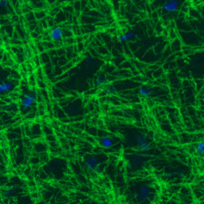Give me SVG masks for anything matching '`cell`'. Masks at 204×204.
Masks as SVG:
<instances>
[{
  "instance_id": "1",
  "label": "cell",
  "mask_w": 204,
  "mask_h": 204,
  "mask_svg": "<svg viewBox=\"0 0 204 204\" xmlns=\"http://www.w3.org/2000/svg\"><path fill=\"white\" fill-rule=\"evenodd\" d=\"M151 195V190L148 186H141L137 192L138 199L141 202H146L148 201Z\"/></svg>"
},
{
  "instance_id": "2",
  "label": "cell",
  "mask_w": 204,
  "mask_h": 204,
  "mask_svg": "<svg viewBox=\"0 0 204 204\" xmlns=\"http://www.w3.org/2000/svg\"><path fill=\"white\" fill-rule=\"evenodd\" d=\"M37 97L34 94H27L25 95L22 99V108L24 110H26L31 107V105L34 103Z\"/></svg>"
},
{
  "instance_id": "3",
  "label": "cell",
  "mask_w": 204,
  "mask_h": 204,
  "mask_svg": "<svg viewBox=\"0 0 204 204\" xmlns=\"http://www.w3.org/2000/svg\"><path fill=\"white\" fill-rule=\"evenodd\" d=\"M178 1H166L163 4V10L170 12V11H175L178 7Z\"/></svg>"
},
{
  "instance_id": "4",
  "label": "cell",
  "mask_w": 204,
  "mask_h": 204,
  "mask_svg": "<svg viewBox=\"0 0 204 204\" xmlns=\"http://www.w3.org/2000/svg\"><path fill=\"white\" fill-rule=\"evenodd\" d=\"M86 166L88 170L90 171H96L99 166V161L97 158L95 157H91L87 160L86 162Z\"/></svg>"
},
{
  "instance_id": "5",
  "label": "cell",
  "mask_w": 204,
  "mask_h": 204,
  "mask_svg": "<svg viewBox=\"0 0 204 204\" xmlns=\"http://www.w3.org/2000/svg\"><path fill=\"white\" fill-rule=\"evenodd\" d=\"M63 36V30L60 27H55L51 30L50 37L53 40H59Z\"/></svg>"
},
{
  "instance_id": "6",
  "label": "cell",
  "mask_w": 204,
  "mask_h": 204,
  "mask_svg": "<svg viewBox=\"0 0 204 204\" xmlns=\"http://www.w3.org/2000/svg\"><path fill=\"white\" fill-rule=\"evenodd\" d=\"M12 89V85L11 83L8 82H3L0 83V93L3 92H7Z\"/></svg>"
},
{
  "instance_id": "7",
  "label": "cell",
  "mask_w": 204,
  "mask_h": 204,
  "mask_svg": "<svg viewBox=\"0 0 204 204\" xmlns=\"http://www.w3.org/2000/svg\"><path fill=\"white\" fill-rule=\"evenodd\" d=\"M102 146H104L105 148H111L113 145V143L112 140L108 136H105V137L101 138V141Z\"/></svg>"
},
{
  "instance_id": "8",
  "label": "cell",
  "mask_w": 204,
  "mask_h": 204,
  "mask_svg": "<svg viewBox=\"0 0 204 204\" xmlns=\"http://www.w3.org/2000/svg\"><path fill=\"white\" fill-rule=\"evenodd\" d=\"M135 35H136V34H135V33H133V32H130V33L125 34H123V35L121 36V37L119 38L118 41H119L120 43H122V42L128 41V39H130L131 38H132V37H134Z\"/></svg>"
},
{
  "instance_id": "9",
  "label": "cell",
  "mask_w": 204,
  "mask_h": 204,
  "mask_svg": "<svg viewBox=\"0 0 204 204\" xmlns=\"http://www.w3.org/2000/svg\"><path fill=\"white\" fill-rule=\"evenodd\" d=\"M139 93L141 96H144V97H149V96H150L152 94V92L149 89L146 88V87H140V89H139Z\"/></svg>"
},
{
  "instance_id": "10",
  "label": "cell",
  "mask_w": 204,
  "mask_h": 204,
  "mask_svg": "<svg viewBox=\"0 0 204 204\" xmlns=\"http://www.w3.org/2000/svg\"><path fill=\"white\" fill-rule=\"evenodd\" d=\"M105 80L106 79L104 77H97V78H96V85L97 86H101V85H103L105 82Z\"/></svg>"
},
{
  "instance_id": "11",
  "label": "cell",
  "mask_w": 204,
  "mask_h": 204,
  "mask_svg": "<svg viewBox=\"0 0 204 204\" xmlns=\"http://www.w3.org/2000/svg\"><path fill=\"white\" fill-rule=\"evenodd\" d=\"M136 140H137V142L139 145H141V144L147 142V138H146L145 136H144V135H139Z\"/></svg>"
},
{
  "instance_id": "12",
  "label": "cell",
  "mask_w": 204,
  "mask_h": 204,
  "mask_svg": "<svg viewBox=\"0 0 204 204\" xmlns=\"http://www.w3.org/2000/svg\"><path fill=\"white\" fill-rule=\"evenodd\" d=\"M197 150L199 153L201 154H203L204 153V143L203 141H200L197 146Z\"/></svg>"
},
{
  "instance_id": "13",
  "label": "cell",
  "mask_w": 204,
  "mask_h": 204,
  "mask_svg": "<svg viewBox=\"0 0 204 204\" xmlns=\"http://www.w3.org/2000/svg\"><path fill=\"white\" fill-rule=\"evenodd\" d=\"M139 148H140V150H141V151H144V152H145V151H147V150H149V146L148 142L144 143V144H141V145H139Z\"/></svg>"
},
{
  "instance_id": "14",
  "label": "cell",
  "mask_w": 204,
  "mask_h": 204,
  "mask_svg": "<svg viewBox=\"0 0 204 204\" xmlns=\"http://www.w3.org/2000/svg\"><path fill=\"white\" fill-rule=\"evenodd\" d=\"M141 159L140 158V156H138V157H136L135 158H133V166H135V167H137L138 165H140L141 163Z\"/></svg>"
},
{
  "instance_id": "15",
  "label": "cell",
  "mask_w": 204,
  "mask_h": 204,
  "mask_svg": "<svg viewBox=\"0 0 204 204\" xmlns=\"http://www.w3.org/2000/svg\"><path fill=\"white\" fill-rule=\"evenodd\" d=\"M7 4H8V1H6V0H4V1H0V7H4V6H6Z\"/></svg>"
},
{
  "instance_id": "16",
  "label": "cell",
  "mask_w": 204,
  "mask_h": 204,
  "mask_svg": "<svg viewBox=\"0 0 204 204\" xmlns=\"http://www.w3.org/2000/svg\"><path fill=\"white\" fill-rule=\"evenodd\" d=\"M87 66H92L93 64H95V61H92V60H87Z\"/></svg>"
},
{
  "instance_id": "17",
  "label": "cell",
  "mask_w": 204,
  "mask_h": 204,
  "mask_svg": "<svg viewBox=\"0 0 204 204\" xmlns=\"http://www.w3.org/2000/svg\"><path fill=\"white\" fill-rule=\"evenodd\" d=\"M108 92H111V93H113V92H116V89L115 88H113V87H109L108 88Z\"/></svg>"
},
{
  "instance_id": "18",
  "label": "cell",
  "mask_w": 204,
  "mask_h": 204,
  "mask_svg": "<svg viewBox=\"0 0 204 204\" xmlns=\"http://www.w3.org/2000/svg\"><path fill=\"white\" fill-rule=\"evenodd\" d=\"M0 78H1V74H0Z\"/></svg>"
}]
</instances>
